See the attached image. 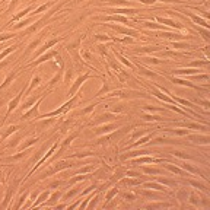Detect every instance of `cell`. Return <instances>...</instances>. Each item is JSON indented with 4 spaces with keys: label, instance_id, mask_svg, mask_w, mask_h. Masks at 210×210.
I'll return each mask as SVG.
<instances>
[{
    "label": "cell",
    "instance_id": "6da1fadb",
    "mask_svg": "<svg viewBox=\"0 0 210 210\" xmlns=\"http://www.w3.org/2000/svg\"><path fill=\"white\" fill-rule=\"evenodd\" d=\"M88 79V75H83V76H80V77H79V79H77V80H76V83L75 85H73V88H72V89H70V95H73V93L76 92V91H77V88L80 86L82 83H83V80H86Z\"/></svg>",
    "mask_w": 210,
    "mask_h": 210
},
{
    "label": "cell",
    "instance_id": "7a4b0ae2",
    "mask_svg": "<svg viewBox=\"0 0 210 210\" xmlns=\"http://www.w3.org/2000/svg\"><path fill=\"white\" fill-rule=\"evenodd\" d=\"M22 95H23V92H21V93H19V95L16 96V98L13 99V101H10V104H9V110H7V114H10L12 111L16 108V105H18V102L21 101V96H22Z\"/></svg>",
    "mask_w": 210,
    "mask_h": 210
},
{
    "label": "cell",
    "instance_id": "3957f363",
    "mask_svg": "<svg viewBox=\"0 0 210 210\" xmlns=\"http://www.w3.org/2000/svg\"><path fill=\"white\" fill-rule=\"evenodd\" d=\"M158 21L162 23H166V25H169V26H174V28H182L180 23L174 22V21H171V19H163V18H158Z\"/></svg>",
    "mask_w": 210,
    "mask_h": 210
},
{
    "label": "cell",
    "instance_id": "277c9868",
    "mask_svg": "<svg viewBox=\"0 0 210 210\" xmlns=\"http://www.w3.org/2000/svg\"><path fill=\"white\" fill-rule=\"evenodd\" d=\"M111 12L114 13H137V9H133V7H128V9H112Z\"/></svg>",
    "mask_w": 210,
    "mask_h": 210
},
{
    "label": "cell",
    "instance_id": "5b68a950",
    "mask_svg": "<svg viewBox=\"0 0 210 210\" xmlns=\"http://www.w3.org/2000/svg\"><path fill=\"white\" fill-rule=\"evenodd\" d=\"M52 56H56V52H54V51L47 52V54H44V56H42V57L40 58V60H37V61H35V64H40L41 61H45V60H48L50 57H52Z\"/></svg>",
    "mask_w": 210,
    "mask_h": 210
},
{
    "label": "cell",
    "instance_id": "8992f818",
    "mask_svg": "<svg viewBox=\"0 0 210 210\" xmlns=\"http://www.w3.org/2000/svg\"><path fill=\"white\" fill-rule=\"evenodd\" d=\"M200 70L197 69H188V70H175V73H182V75H192V73H198Z\"/></svg>",
    "mask_w": 210,
    "mask_h": 210
},
{
    "label": "cell",
    "instance_id": "52a82bcc",
    "mask_svg": "<svg viewBox=\"0 0 210 210\" xmlns=\"http://www.w3.org/2000/svg\"><path fill=\"white\" fill-rule=\"evenodd\" d=\"M108 21H117V22H124V23H128L127 18H123V16H112V18H108Z\"/></svg>",
    "mask_w": 210,
    "mask_h": 210
},
{
    "label": "cell",
    "instance_id": "ba28073f",
    "mask_svg": "<svg viewBox=\"0 0 210 210\" xmlns=\"http://www.w3.org/2000/svg\"><path fill=\"white\" fill-rule=\"evenodd\" d=\"M145 187H149V188H155V190H163V187H161L159 184H152V182H146L145 184Z\"/></svg>",
    "mask_w": 210,
    "mask_h": 210
},
{
    "label": "cell",
    "instance_id": "9c48e42d",
    "mask_svg": "<svg viewBox=\"0 0 210 210\" xmlns=\"http://www.w3.org/2000/svg\"><path fill=\"white\" fill-rule=\"evenodd\" d=\"M38 83H40V77L37 76V77H34V79H32V83H31V86H29L28 92H31V91H32V89H34V88L37 86V85H38Z\"/></svg>",
    "mask_w": 210,
    "mask_h": 210
},
{
    "label": "cell",
    "instance_id": "30bf717a",
    "mask_svg": "<svg viewBox=\"0 0 210 210\" xmlns=\"http://www.w3.org/2000/svg\"><path fill=\"white\" fill-rule=\"evenodd\" d=\"M15 50H16V47H15V45H13V47H9L7 50H5V51H3V52H2V54H0V58H3V57H5V56H7L9 52L15 51Z\"/></svg>",
    "mask_w": 210,
    "mask_h": 210
},
{
    "label": "cell",
    "instance_id": "8fae6325",
    "mask_svg": "<svg viewBox=\"0 0 210 210\" xmlns=\"http://www.w3.org/2000/svg\"><path fill=\"white\" fill-rule=\"evenodd\" d=\"M168 169H171V171H172V172H177V174H178V175H182V174H184V172H182V171H181V169L175 168V166H172V165H168Z\"/></svg>",
    "mask_w": 210,
    "mask_h": 210
},
{
    "label": "cell",
    "instance_id": "7c38bea8",
    "mask_svg": "<svg viewBox=\"0 0 210 210\" xmlns=\"http://www.w3.org/2000/svg\"><path fill=\"white\" fill-rule=\"evenodd\" d=\"M143 169L147 174H159V169H155V168H143Z\"/></svg>",
    "mask_w": 210,
    "mask_h": 210
},
{
    "label": "cell",
    "instance_id": "4fadbf2b",
    "mask_svg": "<svg viewBox=\"0 0 210 210\" xmlns=\"http://www.w3.org/2000/svg\"><path fill=\"white\" fill-rule=\"evenodd\" d=\"M114 128V126H107V127H102V130H96L98 133H104V131H111Z\"/></svg>",
    "mask_w": 210,
    "mask_h": 210
},
{
    "label": "cell",
    "instance_id": "5bb4252c",
    "mask_svg": "<svg viewBox=\"0 0 210 210\" xmlns=\"http://www.w3.org/2000/svg\"><path fill=\"white\" fill-rule=\"evenodd\" d=\"M31 22V19H26V21H22L21 23H18L15 28H22V26H25V25H28V23Z\"/></svg>",
    "mask_w": 210,
    "mask_h": 210
},
{
    "label": "cell",
    "instance_id": "9a60e30c",
    "mask_svg": "<svg viewBox=\"0 0 210 210\" xmlns=\"http://www.w3.org/2000/svg\"><path fill=\"white\" fill-rule=\"evenodd\" d=\"M117 191H118V190H117V188H112V190H111V191L108 192V196H107V200H110V198L112 197V196H114V194H117Z\"/></svg>",
    "mask_w": 210,
    "mask_h": 210
},
{
    "label": "cell",
    "instance_id": "2e32d148",
    "mask_svg": "<svg viewBox=\"0 0 210 210\" xmlns=\"http://www.w3.org/2000/svg\"><path fill=\"white\" fill-rule=\"evenodd\" d=\"M149 137H150V136H147V137H143V139H140L139 142H136V143H134V146H139V145H142V143H145L146 140L149 139Z\"/></svg>",
    "mask_w": 210,
    "mask_h": 210
},
{
    "label": "cell",
    "instance_id": "e0dca14e",
    "mask_svg": "<svg viewBox=\"0 0 210 210\" xmlns=\"http://www.w3.org/2000/svg\"><path fill=\"white\" fill-rule=\"evenodd\" d=\"M47 197H48V192H44V194H42V196L40 197V200L35 203V206H38V204H40V201H42V200H44V198H47Z\"/></svg>",
    "mask_w": 210,
    "mask_h": 210
},
{
    "label": "cell",
    "instance_id": "ac0fdd59",
    "mask_svg": "<svg viewBox=\"0 0 210 210\" xmlns=\"http://www.w3.org/2000/svg\"><path fill=\"white\" fill-rule=\"evenodd\" d=\"M45 9H48V5H44V6H41L40 9H37V10H35V13H41V12H42V10H45Z\"/></svg>",
    "mask_w": 210,
    "mask_h": 210
},
{
    "label": "cell",
    "instance_id": "d6986e66",
    "mask_svg": "<svg viewBox=\"0 0 210 210\" xmlns=\"http://www.w3.org/2000/svg\"><path fill=\"white\" fill-rule=\"evenodd\" d=\"M174 155H177V156H180V158H185V159H188V155H184V153H180V152H174Z\"/></svg>",
    "mask_w": 210,
    "mask_h": 210
},
{
    "label": "cell",
    "instance_id": "ffe728a7",
    "mask_svg": "<svg viewBox=\"0 0 210 210\" xmlns=\"http://www.w3.org/2000/svg\"><path fill=\"white\" fill-rule=\"evenodd\" d=\"M10 37H13V34H5L3 37H0V41H3V40H7V38H10Z\"/></svg>",
    "mask_w": 210,
    "mask_h": 210
},
{
    "label": "cell",
    "instance_id": "44dd1931",
    "mask_svg": "<svg viewBox=\"0 0 210 210\" xmlns=\"http://www.w3.org/2000/svg\"><path fill=\"white\" fill-rule=\"evenodd\" d=\"M161 2H166V3H181V2H182V0H161Z\"/></svg>",
    "mask_w": 210,
    "mask_h": 210
},
{
    "label": "cell",
    "instance_id": "7402d4cb",
    "mask_svg": "<svg viewBox=\"0 0 210 210\" xmlns=\"http://www.w3.org/2000/svg\"><path fill=\"white\" fill-rule=\"evenodd\" d=\"M58 197H60V192H56V194L52 196V198H51V203H52V201H56V200H57Z\"/></svg>",
    "mask_w": 210,
    "mask_h": 210
},
{
    "label": "cell",
    "instance_id": "603a6c76",
    "mask_svg": "<svg viewBox=\"0 0 210 210\" xmlns=\"http://www.w3.org/2000/svg\"><path fill=\"white\" fill-rule=\"evenodd\" d=\"M139 2H142V3H146V5H152L155 0H139Z\"/></svg>",
    "mask_w": 210,
    "mask_h": 210
},
{
    "label": "cell",
    "instance_id": "cb8c5ba5",
    "mask_svg": "<svg viewBox=\"0 0 210 210\" xmlns=\"http://www.w3.org/2000/svg\"><path fill=\"white\" fill-rule=\"evenodd\" d=\"M37 45H38V40H37V41H34V42L31 44V47H29V51H31V50H32L34 47H37Z\"/></svg>",
    "mask_w": 210,
    "mask_h": 210
},
{
    "label": "cell",
    "instance_id": "d4e9b609",
    "mask_svg": "<svg viewBox=\"0 0 210 210\" xmlns=\"http://www.w3.org/2000/svg\"><path fill=\"white\" fill-rule=\"evenodd\" d=\"M3 66H6V61H3V63H0V69H2Z\"/></svg>",
    "mask_w": 210,
    "mask_h": 210
},
{
    "label": "cell",
    "instance_id": "484cf974",
    "mask_svg": "<svg viewBox=\"0 0 210 210\" xmlns=\"http://www.w3.org/2000/svg\"><path fill=\"white\" fill-rule=\"evenodd\" d=\"M2 104H3V101H2V99H0V107H2Z\"/></svg>",
    "mask_w": 210,
    "mask_h": 210
}]
</instances>
